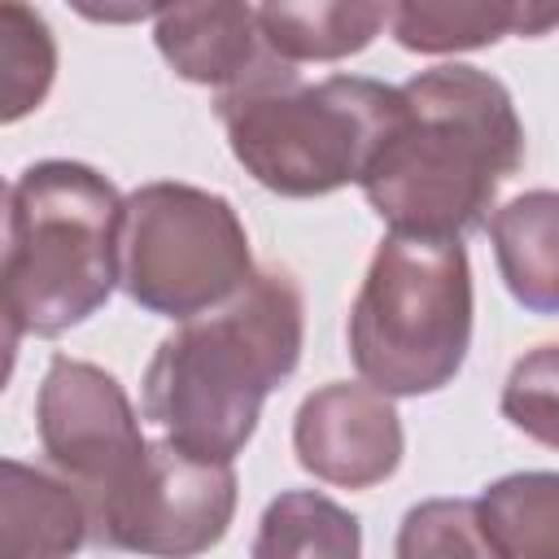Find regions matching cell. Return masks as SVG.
I'll list each match as a JSON object with an SVG mask.
<instances>
[{"label":"cell","instance_id":"14","mask_svg":"<svg viewBox=\"0 0 559 559\" xmlns=\"http://www.w3.org/2000/svg\"><path fill=\"white\" fill-rule=\"evenodd\" d=\"M258 26L266 48L297 61H341L362 52L380 26H389V4L376 0H310V4H258Z\"/></svg>","mask_w":559,"mask_h":559},{"label":"cell","instance_id":"17","mask_svg":"<svg viewBox=\"0 0 559 559\" xmlns=\"http://www.w3.org/2000/svg\"><path fill=\"white\" fill-rule=\"evenodd\" d=\"M52 74H57V44L48 22L35 9L4 0L0 4V118L17 122L31 109H39L52 87Z\"/></svg>","mask_w":559,"mask_h":559},{"label":"cell","instance_id":"9","mask_svg":"<svg viewBox=\"0 0 559 559\" xmlns=\"http://www.w3.org/2000/svg\"><path fill=\"white\" fill-rule=\"evenodd\" d=\"M402 419L393 402L371 384L332 380L314 389L293 419L297 463L341 489H371L402 463Z\"/></svg>","mask_w":559,"mask_h":559},{"label":"cell","instance_id":"10","mask_svg":"<svg viewBox=\"0 0 559 559\" xmlns=\"http://www.w3.org/2000/svg\"><path fill=\"white\" fill-rule=\"evenodd\" d=\"M153 39L179 79L214 92H231L275 61L253 4H162L153 17Z\"/></svg>","mask_w":559,"mask_h":559},{"label":"cell","instance_id":"13","mask_svg":"<svg viewBox=\"0 0 559 559\" xmlns=\"http://www.w3.org/2000/svg\"><path fill=\"white\" fill-rule=\"evenodd\" d=\"M489 240L507 293L533 314H559V192L533 188L498 205Z\"/></svg>","mask_w":559,"mask_h":559},{"label":"cell","instance_id":"7","mask_svg":"<svg viewBox=\"0 0 559 559\" xmlns=\"http://www.w3.org/2000/svg\"><path fill=\"white\" fill-rule=\"evenodd\" d=\"M231 515V463H210L157 441L118 489L92 498V537L140 559H197L223 542Z\"/></svg>","mask_w":559,"mask_h":559},{"label":"cell","instance_id":"11","mask_svg":"<svg viewBox=\"0 0 559 559\" xmlns=\"http://www.w3.org/2000/svg\"><path fill=\"white\" fill-rule=\"evenodd\" d=\"M0 485V559H70L92 537L87 493L22 459H4Z\"/></svg>","mask_w":559,"mask_h":559},{"label":"cell","instance_id":"18","mask_svg":"<svg viewBox=\"0 0 559 559\" xmlns=\"http://www.w3.org/2000/svg\"><path fill=\"white\" fill-rule=\"evenodd\" d=\"M397 559H502L476 498L415 502L397 524Z\"/></svg>","mask_w":559,"mask_h":559},{"label":"cell","instance_id":"8","mask_svg":"<svg viewBox=\"0 0 559 559\" xmlns=\"http://www.w3.org/2000/svg\"><path fill=\"white\" fill-rule=\"evenodd\" d=\"M39 445L61 476H70L87 507L118 489L148 454L127 389L96 362L57 354L44 371L35 402Z\"/></svg>","mask_w":559,"mask_h":559},{"label":"cell","instance_id":"19","mask_svg":"<svg viewBox=\"0 0 559 559\" xmlns=\"http://www.w3.org/2000/svg\"><path fill=\"white\" fill-rule=\"evenodd\" d=\"M502 415L524 437L559 450V345H537L515 358L502 384Z\"/></svg>","mask_w":559,"mask_h":559},{"label":"cell","instance_id":"5","mask_svg":"<svg viewBox=\"0 0 559 559\" xmlns=\"http://www.w3.org/2000/svg\"><path fill=\"white\" fill-rule=\"evenodd\" d=\"M472 345V266L463 240L384 236L349 310V358L384 397L445 389Z\"/></svg>","mask_w":559,"mask_h":559},{"label":"cell","instance_id":"16","mask_svg":"<svg viewBox=\"0 0 559 559\" xmlns=\"http://www.w3.org/2000/svg\"><path fill=\"white\" fill-rule=\"evenodd\" d=\"M476 502L502 559H559V472L498 476Z\"/></svg>","mask_w":559,"mask_h":559},{"label":"cell","instance_id":"12","mask_svg":"<svg viewBox=\"0 0 559 559\" xmlns=\"http://www.w3.org/2000/svg\"><path fill=\"white\" fill-rule=\"evenodd\" d=\"M559 26V4L537 0H402L389 4V31L411 52H467L502 35H546Z\"/></svg>","mask_w":559,"mask_h":559},{"label":"cell","instance_id":"2","mask_svg":"<svg viewBox=\"0 0 559 559\" xmlns=\"http://www.w3.org/2000/svg\"><path fill=\"white\" fill-rule=\"evenodd\" d=\"M306 301L288 271H258L227 306L179 323L144 371V419L162 441L231 463L262 402L297 371Z\"/></svg>","mask_w":559,"mask_h":559},{"label":"cell","instance_id":"4","mask_svg":"<svg viewBox=\"0 0 559 559\" xmlns=\"http://www.w3.org/2000/svg\"><path fill=\"white\" fill-rule=\"evenodd\" d=\"M214 114L231 157L280 197H328L362 183L367 166L402 122V87L332 74L306 83L297 66L271 61L231 92H218Z\"/></svg>","mask_w":559,"mask_h":559},{"label":"cell","instance_id":"1","mask_svg":"<svg viewBox=\"0 0 559 559\" xmlns=\"http://www.w3.org/2000/svg\"><path fill=\"white\" fill-rule=\"evenodd\" d=\"M520 162L524 127L507 83L476 66H432L402 83V122L358 188L389 236L459 240Z\"/></svg>","mask_w":559,"mask_h":559},{"label":"cell","instance_id":"3","mask_svg":"<svg viewBox=\"0 0 559 559\" xmlns=\"http://www.w3.org/2000/svg\"><path fill=\"white\" fill-rule=\"evenodd\" d=\"M122 214L127 197L83 162L48 157L13 179L0 271L9 349L17 336H61L109 301L122 284Z\"/></svg>","mask_w":559,"mask_h":559},{"label":"cell","instance_id":"15","mask_svg":"<svg viewBox=\"0 0 559 559\" xmlns=\"http://www.w3.org/2000/svg\"><path fill=\"white\" fill-rule=\"evenodd\" d=\"M249 559H362V524L328 493L284 489L266 502Z\"/></svg>","mask_w":559,"mask_h":559},{"label":"cell","instance_id":"6","mask_svg":"<svg viewBox=\"0 0 559 559\" xmlns=\"http://www.w3.org/2000/svg\"><path fill=\"white\" fill-rule=\"evenodd\" d=\"M253 275L249 231L227 197L175 179L127 197L122 288L140 310L188 323L227 306Z\"/></svg>","mask_w":559,"mask_h":559}]
</instances>
